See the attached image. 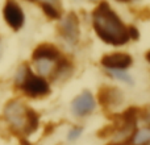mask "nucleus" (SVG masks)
Returning <instances> with one entry per match:
<instances>
[{"instance_id":"f257e3e1","label":"nucleus","mask_w":150,"mask_h":145,"mask_svg":"<svg viewBox=\"0 0 150 145\" xmlns=\"http://www.w3.org/2000/svg\"><path fill=\"white\" fill-rule=\"evenodd\" d=\"M93 29L96 34L104 42L111 45H124L128 42V29L119 16L111 9L107 1H100V4L93 9Z\"/></svg>"},{"instance_id":"f03ea898","label":"nucleus","mask_w":150,"mask_h":145,"mask_svg":"<svg viewBox=\"0 0 150 145\" xmlns=\"http://www.w3.org/2000/svg\"><path fill=\"white\" fill-rule=\"evenodd\" d=\"M26 108L21 102L18 100H11L4 108V116L5 120L9 123V125L15 131L24 132V128L26 124Z\"/></svg>"},{"instance_id":"7ed1b4c3","label":"nucleus","mask_w":150,"mask_h":145,"mask_svg":"<svg viewBox=\"0 0 150 145\" xmlns=\"http://www.w3.org/2000/svg\"><path fill=\"white\" fill-rule=\"evenodd\" d=\"M21 88L23 91L30 98H38V96H45L50 92L49 83L41 77L32 74L30 70L24 78L23 83H21Z\"/></svg>"},{"instance_id":"20e7f679","label":"nucleus","mask_w":150,"mask_h":145,"mask_svg":"<svg viewBox=\"0 0 150 145\" xmlns=\"http://www.w3.org/2000/svg\"><path fill=\"white\" fill-rule=\"evenodd\" d=\"M96 100L90 91H83L71 103V111L75 116H87L95 109Z\"/></svg>"},{"instance_id":"39448f33","label":"nucleus","mask_w":150,"mask_h":145,"mask_svg":"<svg viewBox=\"0 0 150 145\" xmlns=\"http://www.w3.org/2000/svg\"><path fill=\"white\" fill-rule=\"evenodd\" d=\"M4 18L7 24L15 31L23 26L24 24V12L21 11L20 5L15 0H7L4 5Z\"/></svg>"},{"instance_id":"423d86ee","label":"nucleus","mask_w":150,"mask_h":145,"mask_svg":"<svg viewBox=\"0 0 150 145\" xmlns=\"http://www.w3.org/2000/svg\"><path fill=\"white\" fill-rule=\"evenodd\" d=\"M59 32L65 40L71 44H75L79 38V21L75 13H69L59 25Z\"/></svg>"},{"instance_id":"0eeeda50","label":"nucleus","mask_w":150,"mask_h":145,"mask_svg":"<svg viewBox=\"0 0 150 145\" xmlns=\"http://www.w3.org/2000/svg\"><path fill=\"white\" fill-rule=\"evenodd\" d=\"M101 63L108 70H125L132 65V57L125 53H112L101 58Z\"/></svg>"},{"instance_id":"6e6552de","label":"nucleus","mask_w":150,"mask_h":145,"mask_svg":"<svg viewBox=\"0 0 150 145\" xmlns=\"http://www.w3.org/2000/svg\"><path fill=\"white\" fill-rule=\"evenodd\" d=\"M98 100L104 107L116 106V104H120L122 102V94L117 88L113 87H101L99 91Z\"/></svg>"},{"instance_id":"1a4fd4ad","label":"nucleus","mask_w":150,"mask_h":145,"mask_svg":"<svg viewBox=\"0 0 150 145\" xmlns=\"http://www.w3.org/2000/svg\"><path fill=\"white\" fill-rule=\"evenodd\" d=\"M34 61H57L61 57V53L54 45L52 44H41L34 49L33 54H32Z\"/></svg>"},{"instance_id":"9d476101","label":"nucleus","mask_w":150,"mask_h":145,"mask_svg":"<svg viewBox=\"0 0 150 145\" xmlns=\"http://www.w3.org/2000/svg\"><path fill=\"white\" fill-rule=\"evenodd\" d=\"M38 123H40V116L34 109L32 108H26V124L24 128V135H30L34 131L38 128Z\"/></svg>"},{"instance_id":"9b49d317","label":"nucleus","mask_w":150,"mask_h":145,"mask_svg":"<svg viewBox=\"0 0 150 145\" xmlns=\"http://www.w3.org/2000/svg\"><path fill=\"white\" fill-rule=\"evenodd\" d=\"M150 141V129L144 127L137 129L130 137V145H148Z\"/></svg>"},{"instance_id":"f8f14e48","label":"nucleus","mask_w":150,"mask_h":145,"mask_svg":"<svg viewBox=\"0 0 150 145\" xmlns=\"http://www.w3.org/2000/svg\"><path fill=\"white\" fill-rule=\"evenodd\" d=\"M42 9L44 12L49 16L50 18H61V12L57 7L54 5H50V4H42Z\"/></svg>"},{"instance_id":"ddd939ff","label":"nucleus","mask_w":150,"mask_h":145,"mask_svg":"<svg viewBox=\"0 0 150 145\" xmlns=\"http://www.w3.org/2000/svg\"><path fill=\"white\" fill-rule=\"evenodd\" d=\"M109 72H111L112 77L117 78V79L122 80V82H125V83H129V85H133L132 77H130V75H128L124 70H109Z\"/></svg>"},{"instance_id":"4468645a","label":"nucleus","mask_w":150,"mask_h":145,"mask_svg":"<svg viewBox=\"0 0 150 145\" xmlns=\"http://www.w3.org/2000/svg\"><path fill=\"white\" fill-rule=\"evenodd\" d=\"M52 61H45V60H41V61H37V69L38 71L41 72L42 75H47L50 71H52Z\"/></svg>"},{"instance_id":"2eb2a0df","label":"nucleus","mask_w":150,"mask_h":145,"mask_svg":"<svg viewBox=\"0 0 150 145\" xmlns=\"http://www.w3.org/2000/svg\"><path fill=\"white\" fill-rule=\"evenodd\" d=\"M82 131H83L82 127H74V128H71V131L69 132V135H67V139L70 141H75L80 135H82Z\"/></svg>"},{"instance_id":"dca6fc26","label":"nucleus","mask_w":150,"mask_h":145,"mask_svg":"<svg viewBox=\"0 0 150 145\" xmlns=\"http://www.w3.org/2000/svg\"><path fill=\"white\" fill-rule=\"evenodd\" d=\"M28 72H29L28 66H26V65L21 66L20 70H18V72H17V77H16V82L21 85V83H23V80H24V78L26 77V74H28Z\"/></svg>"},{"instance_id":"f3484780","label":"nucleus","mask_w":150,"mask_h":145,"mask_svg":"<svg viewBox=\"0 0 150 145\" xmlns=\"http://www.w3.org/2000/svg\"><path fill=\"white\" fill-rule=\"evenodd\" d=\"M127 29H128V36H129L130 38H133V40H137L138 37H140V32L137 31V28H136V26L130 25L129 28H127Z\"/></svg>"},{"instance_id":"a211bd4d","label":"nucleus","mask_w":150,"mask_h":145,"mask_svg":"<svg viewBox=\"0 0 150 145\" xmlns=\"http://www.w3.org/2000/svg\"><path fill=\"white\" fill-rule=\"evenodd\" d=\"M33 1H41L42 4H50V5H54V7H59L61 5L59 0H33Z\"/></svg>"},{"instance_id":"6ab92c4d","label":"nucleus","mask_w":150,"mask_h":145,"mask_svg":"<svg viewBox=\"0 0 150 145\" xmlns=\"http://www.w3.org/2000/svg\"><path fill=\"white\" fill-rule=\"evenodd\" d=\"M20 141H21V144H23V145H30V144L28 143V141H26V140H23V139H21Z\"/></svg>"},{"instance_id":"aec40b11","label":"nucleus","mask_w":150,"mask_h":145,"mask_svg":"<svg viewBox=\"0 0 150 145\" xmlns=\"http://www.w3.org/2000/svg\"><path fill=\"white\" fill-rule=\"evenodd\" d=\"M119 1H128V0H119Z\"/></svg>"},{"instance_id":"412c9836","label":"nucleus","mask_w":150,"mask_h":145,"mask_svg":"<svg viewBox=\"0 0 150 145\" xmlns=\"http://www.w3.org/2000/svg\"><path fill=\"white\" fill-rule=\"evenodd\" d=\"M109 145H117V144H109Z\"/></svg>"}]
</instances>
